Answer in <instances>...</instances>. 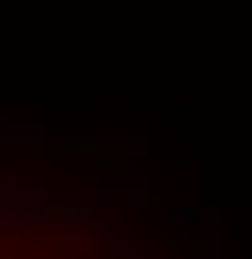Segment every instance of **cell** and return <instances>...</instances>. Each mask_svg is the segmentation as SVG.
I'll use <instances>...</instances> for the list:
<instances>
[{
	"instance_id": "1",
	"label": "cell",
	"mask_w": 252,
	"mask_h": 259,
	"mask_svg": "<svg viewBox=\"0 0 252 259\" xmlns=\"http://www.w3.org/2000/svg\"><path fill=\"white\" fill-rule=\"evenodd\" d=\"M0 259H168L156 227L84 182H0Z\"/></svg>"
}]
</instances>
